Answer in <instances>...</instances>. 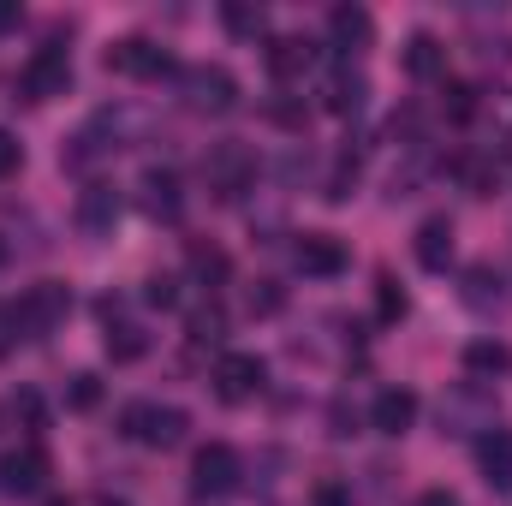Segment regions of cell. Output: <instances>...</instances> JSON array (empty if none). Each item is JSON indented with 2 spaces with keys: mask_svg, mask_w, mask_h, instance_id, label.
<instances>
[{
  "mask_svg": "<svg viewBox=\"0 0 512 506\" xmlns=\"http://www.w3.org/2000/svg\"><path fill=\"white\" fill-rule=\"evenodd\" d=\"M120 429H126L137 447H155V453H167V447H179V441H185L191 417H185L179 405H155V399H137V405H126Z\"/></svg>",
  "mask_w": 512,
  "mask_h": 506,
  "instance_id": "6da1fadb",
  "label": "cell"
},
{
  "mask_svg": "<svg viewBox=\"0 0 512 506\" xmlns=\"http://www.w3.org/2000/svg\"><path fill=\"white\" fill-rule=\"evenodd\" d=\"M179 96L191 114H233L239 108V78L227 66H191L179 72Z\"/></svg>",
  "mask_w": 512,
  "mask_h": 506,
  "instance_id": "7a4b0ae2",
  "label": "cell"
},
{
  "mask_svg": "<svg viewBox=\"0 0 512 506\" xmlns=\"http://www.w3.org/2000/svg\"><path fill=\"white\" fill-rule=\"evenodd\" d=\"M18 90H24V102H54V96H66V90H72V54H66L60 42L36 48V54L24 60V72H18Z\"/></svg>",
  "mask_w": 512,
  "mask_h": 506,
  "instance_id": "3957f363",
  "label": "cell"
},
{
  "mask_svg": "<svg viewBox=\"0 0 512 506\" xmlns=\"http://www.w3.org/2000/svg\"><path fill=\"white\" fill-rule=\"evenodd\" d=\"M66 310H72V292H66V286H54V280L30 286V292L12 304V316H18V334H24V340H42V334H54V328L66 322Z\"/></svg>",
  "mask_w": 512,
  "mask_h": 506,
  "instance_id": "277c9868",
  "label": "cell"
},
{
  "mask_svg": "<svg viewBox=\"0 0 512 506\" xmlns=\"http://www.w3.org/2000/svg\"><path fill=\"white\" fill-rule=\"evenodd\" d=\"M203 179H209V191L221 197V203H233V197H245L256 179V155L245 143H215L209 149V161H203Z\"/></svg>",
  "mask_w": 512,
  "mask_h": 506,
  "instance_id": "5b68a950",
  "label": "cell"
},
{
  "mask_svg": "<svg viewBox=\"0 0 512 506\" xmlns=\"http://www.w3.org/2000/svg\"><path fill=\"white\" fill-rule=\"evenodd\" d=\"M441 429L447 435H489L495 429V393L483 387H453L441 399Z\"/></svg>",
  "mask_w": 512,
  "mask_h": 506,
  "instance_id": "8992f818",
  "label": "cell"
},
{
  "mask_svg": "<svg viewBox=\"0 0 512 506\" xmlns=\"http://www.w3.org/2000/svg\"><path fill=\"white\" fill-rule=\"evenodd\" d=\"M239 483H245V465H239V453L227 441L197 447V459H191V489L197 495H233Z\"/></svg>",
  "mask_w": 512,
  "mask_h": 506,
  "instance_id": "52a82bcc",
  "label": "cell"
},
{
  "mask_svg": "<svg viewBox=\"0 0 512 506\" xmlns=\"http://www.w3.org/2000/svg\"><path fill=\"white\" fill-rule=\"evenodd\" d=\"M262 381H268V364H262L256 352H221V358H215V393H221L227 405L256 399Z\"/></svg>",
  "mask_w": 512,
  "mask_h": 506,
  "instance_id": "ba28073f",
  "label": "cell"
},
{
  "mask_svg": "<svg viewBox=\"0 0 512 506\" xmlns=\"http://www.w3.org/2000/svg\"><path fill=\"white\" fill-rule=\"evenodd\" d=\"M108 72L137 78V84H155V78H167V72H173V54H167V48H155V42H143V36H126V42H114V48H108Z\"/></svg>",
  "mask_w": 512,
  "mask_h": 506,
  "instance_id": "9c48e42d",
  "label": "cell"
},
{
  "mask_svg": "<svg viewBox=\"0 0 512 506\" xmlns=\"http://www.w3.org/2000/svg\"><path fill=\"white\" fill-rule=\"evenodd\" d=\"M137 191H143V215H149V221H179V215H185L179 173H167V167H149V173L137 179Z\"/></svg>",
  "mask_w": 512,
  "mask_h": 506,
  "instance_id": "30bf717a",
  "label": "cell"
},
{
  "mask_svg": "<svg viewBox=\"0 0 512 506\" xmlns=\"http://www.w3.org/2000/svg\"><path fill=\"white\" fill-rule=\"evenodd\" d=\"M48 447L42 441H30V447H18L6 465H0V483H6V495H36L42 483H48Z\"/></svg>",
  "mask_w": 512,
  "mask_h": 506,
  "instance_id": "8fae6325",
  "label": "cell"
},
{
  "mask_svg": "<svg viewBox=\"0 0 512 506\" xmlns=\"http://www.w3.org/2000/svg\"><path fill=\"white\" fill-rule=\"evenodd\" d=\"M298 274H310V280L346 274V245H340L334 233H304V239H298Z\"/></svg>",
  "mask_w": 512,
  "mask_h": 506,
  "instance_id": "7c38bea8",
  "label": "cell"
},
{
  "mask_svg": "<svg viewBox=\"0 0 512 506\" xmlns=\"http://www.w3.org/2000/svg\"><path fill=\"white\" fill-rule=\"evenodd\" d=\"M262 60H268V78H274V84H292V78H304V72L316 66V48H310L304 36H274V42L262 48Z\"/></svg>",
  "mask_w": 512,
  "mask_h": 506,
  "instance_id": "4fadbf2b",
  "label": "cell"
},
{
  "mask_svg": "<svg viewBox=\"0 0 512 506\" xmlns=\"http://www.w3.org/2000/svg\"><path fill=\"white\" fill-rule=\"evenodd\" d=\"M328 36H334L340 54H364V48L376 42V18H370L364 6H334V12H328Z\"/></svg>",
  "mask_w": 512,
  "mask_h": 506,
  "instance_id": "5bb4252c",
  "label": "cell"
},
{
  "mask_svg": "<svg viewBox=\"0 0 512 506\" xmlns=\"http://www.w3.org/2000/svg\"><path fill=\"white\" fill-rule=\"evenodd\" d=\"M370 423H376L382 435H405V429L417 423V393H411V387H382L376 405H370Z\"/></svg>",
  "mask_w": 512,
  "mask_h": 506,
  "instance_id": "9a60e30c",
  "label": "cell"
},
{
  "mask_svg": "<svg viewBox=\"0 0 512 506\" xmlns=\"http://www.w3.org/2000/svg\"><path fill=\"white\" fill-rule=\"evenodd\" d=\"M114 221H120V197H114L108 185H90V191L78 197V227H84L90 239H108Z\"/></svg>",
  "mask_w": 512,
  "mask_h": 506,
  "instance_id": "2e32d148",
  "label": "cell"
},
{
  "mask_svg": "<svg viewBox=\"0 0 512 506\" xmlns=\"http://www.w3.org/2000/svg\"><path fill=\"white\" fill-rule=\"evenodd\" d=\"M477 465H483V483L489 489H512V435L507 429H489L477 441Z\"/></svg>",
  "mask_w": 512,
  "mask_h": 506,
  "instance_id": "e0dca14e",
  "label": "cell"
},
{
  "mask_svg": "<svg viewBox=\"0 0 512 506\" xmlns=\"http://www.w3.org/2000/svg\"><path fill=\"white\" fill-rule=\"evenodd\" d=\"M417 262H423L429 274H441V268L453 262V221H447V215H429V221L417 227Z\"/></svg>",
  "mask_w": 512,
  "mask_h": 506,
  "instance_id": "ac0fdd59",
  "label": "cell"
},
{
  "mask_svg": "<svg viewBox=\"0 0 512 506\" xmlns=\"http://www.w3.org/2000/svg\"><path fill=\"white\" fill-rule=\"evenodd\" d=\"M465 370H471V376H507L512 346L507 340H471V346H465Z\"/></svg>",
  "mask_w": 512,
  "mask_h": 506,
  "instance_id": "d6986e66",
  "label": "cell"
},
{
  "mask_svg": "<svg viewBox=\"0 0 512 506\" xmlns=\"http://www.w3.org/2000/svg\"><path fill=\"white\" fill-rule=\"evenodd\" d=\"M405 72H411V78H441V72H447V48H441L435 36H411V42H405Z\"/></svg>",
  "mask_w": 512,
  "mask_h": 506,
  "instance_id": "ffe728a7",
  "label": "cell"
},
{
  "mask_svg": "<svg viewBox=\"0 0 512 506\" xmlns=\"http://www.w3.org/2000/svg\"><path fill=\"white\" fill-rule=\"evenodd\" d=\"M364 96H370V84H364L358 72H334V84H328V114H358Z\"/></svg>",
  "mask_w": 512,
  "mask_h": 506,
  "instance_id": "44dd1931",
  "label": "cell"
},
{
  "mask_svg": "<svg viewBox=\"0 0 512 506\" xmlns=\"http://www.w3.org/2000/svg\"><path fill=\"white\" fill-rule=\"evenodd\" d=\"M149 352V334L137 328V322H120V328H108V358L114 364H137Z\"/></svg>",
  "mask_w": 512,
  "mask_h": 506,
  "instance_id": "7402d4cb",
  "label": "cell"
},
{
  "mask_svg": "<svg viewBox=\"0 0 512 506\" xmlns=\"http://www.w3.org/2000/svg\"><path fill=\"white\" fill-rule=\"evenodd\" d=\"M191 274H197L203 286H221V280L233 274V262H227V251H215V245H191Z\"/></svg>",
  "mask_w": 512,
  "mask_h": 506,
  "instance_id": "603a6c76",
  "label": "cell"
},
{
  "mask_svg": "<svg viewBox=\"0 0 512 506\" xmlns=\"http://www.w3.org/2000/svg\"><path fill=\"white\" fill-rule=\"evenodd\" d=\"M441 108H447V120H471V114H477V84L447 78V84H441Z\"/></svg>",
  "mask_w": 512,
  "mask_h": 506,
  "instance_id": "cb8c5ba5",
  "label": "cell"
},
{
  "mask_svg": "<svg viewBox=\"0 0 512 506\" xmlns=\"http://www.w3.org/2000/svg\"><path fill=\"white\" fill-rule=\"evenodd\" d=\"M221 18H227V30H233V36H262V24H268V18H262V6H245V0H227V6H221Z\"/></svg>",
  "mask_w": 512,
  "mask_h": 506,
  "instance_id": "d4e9b609",
  "label": "cell"
},
{
  "mask_svg": "<svg viewBox=\"0 0 512 506\" xmlns=\"http://www.w3.org/2000/svg\"><path fill=\"white\" fill-rule=\"evenodd\" d=\"M185 328H191V346H203V340L215 346V340H221V328H227V316L209 304V310H191V322H185Z\"/></svg>",
  "mask_w": 512,
  "mask_h": 506,
  "instance_id": "484cf974",
  "label": "cell"
},
{
  "mask_svg": "<svg viewBox=\"0 0 512 506\" xmlns=\"http://www.w3.org/2000/svg\"><path fill=\"white\" fill-rule=\"evenodd\" d=\"M280 304H286V292H280L274 280H256L251 286V316H274Z\"/></svg>",
  "mask_w": 512,
  "mask_h": 506,
  "instance_id": "4316f807",
  "label": "cell"
},
{
  "mask_svg": "<svg viewBox=\"0 0 512 506\" xmlns=\"http://www.w3.org/2000/svg\"><path fill=\"white\" fill-rule=\"evenodd\" d=\"M465 298H471V304H477V310H483V304H489V298H495V304H501V280H495V274H489V268H471V292H465Z\"/></svg>",
  "mask_w": 512,
  "mask_h": 506,
  "instance_id": "83f0119b",
  "label": "cell"
},
{
  "mask_svg": "<svg viewBox=\"0 0 512 506\" xmlns=\"http://www.w3.org/2000/svg\"><path fill=\"white\" fill-rule=\"evenodd\" d=\"M310 506H352V489H346L340 477H322V483L310 489Z\"/></svg>",
  "mask_w": 512,
  "mask_h": 506,
  "instance_id": "f1b7e54d",
  "label": "cell"
},
{
  "mask_svg": "<svg viewBox=\"0 0 512 506\" xmlns=\"http://www.w3.org/2000/svg\"><path fill=\"white\" fill-rule=\"evenodd\" d=\"M12 411H18L30 429H42V423H48V411H42V393H36V387H24V393L12 399Z\"/></svg>",
  "mask_w": 512,
  "mask_h": 506,
  "instance_id": "f546056e",
  "label": "cell"
},
{
  "mask_svg": "<svg viewBox=\"0 0 512 506\" xmlns=\"http://www.w3.org/2000/svg\"><path fill=\"white\" fill-rule=\"evenodd\" d=\"M96 399H102V381L96 376H72V411H96Z\"/></svg>",
  "mask_w": 512,
  "mask_h": 506,
  "instance_id": "4dcf8cb0",
  "label": "cell"
},
{
  "mask_svg": "<svg viewBox=\"0 0 512 506\" xmlns=\"http://www.w3.org/2000/svg\"><path fill=\"white\" fill-rule=\"evenodd\" d=\"M143 298H149V304H161V310H173V304H179V280H173V274H155Z\"/></svg>",
  "mask_w": 512,
  "mask_h": 506,
  "instance_id": "1f68e13d",
  "label": "cell"
},
{
  "mask_svg": "<svg viewBox=\"0 0 512 506\" xmlns=\"http://www.w3.org/2000/svg\"><path fill=\"white\" fill-rule=\"evenodd\" d=\"M24 167V149H18V137L12 131H0V179H12Z\"/></svg>",
  "mask_w": 512,
  "mask_h": 506,
  "instance_id": "d6a6232c",
  "label": "cell"
},
{
  "mask_svg": "<svg viewBox=\"0 0 512 506\" xmlns=\"http://www.w3.org/2000/svg\"><path fill=\"white\" fill-rule=\"evenodd\" d=\"M376 304H382V322H393V316H405V292H399V286H393L387 274H382V292H376Z\"/></svg>",
  "mask_w": 512,
  "mask_h": 506,
  "instance_id": "836d02e7",
  "label": "cell"
},
{
  "mask_svg": "<svg viewBox=\"0 0 512 506\" xmlns=\"http://www.w3.org/2000/svg\"><path fill=\"white\" fill-rule=\"evenodd\" d=\"M18 340H24V334H18V316H12V304H0V358H6Z\"/></svg>",
  "mask_w": 512,
  "mask_h": 506,
  "instance_id": "e575fe53",
  "label": "cell"
},
{
  "mask_svg": "<svg viewBox=\"0 0 512 506\" xmlns=\"http://www.w3.org/2000/svg\"><path fill=\"white\" fill-rule=\"evenodd\" d=\"M417 506H459L453 489H429V495H417Z\"/></svg>",
  "mask_w": 512,
  "mask_h": 506,
  "instance_id": "d590c367",
  "label": "cell"
},
{
  "mask_svg": "<svg viewBox=\"0 0 512 506\" xmlns=\"http://www.w3.org/2000/svg\"><path fill=\"white\" fill-rule=\"evenodd\" d=\"M18 24V0H0V30H12Z\"/></svg>",
  "mask_w": 512,
  "mask_h": 506,
  "instance_id": "8d00e7d4",
  "label": "cell"
},
{
  "mask_svg": "<svg viewBox=\"0 0 512 506\" xmlns=\"http://www.w3.org/2000/svg\"><path fill=\"white\" fill-rule=\"evenodd\" d=\"M48 506H72V501H48Z\"/></svg>",
  "mask_w": 512,
  "mask_h": 506,
  "instance_id": "74e56055",
  "label": "cell"
},
{
  "mask_svg": "<svg viewBox=\"0 0 512 506\" xmlns=\"http://www.w3.org/2000/svg\"><path fill=\"white\" fill-rule=\"evenodd\" d=\"M96 506H120V501H96Z\"/></svg>",
  "mask_w": 512,
  "mask_h": 506,
  "instance_id": "f35d334b",
  "label": "cell"
},
{
  "mask_svg": "<svg viewBox=\"0 0 512 506\" xmlns=\"http://www.w3.org/2000/svg\"><path fill=\"white\" fill-rule=\"evenodd\" d=\"M0 256H6V251H0Z\"/></svg>",
  "mask_w": 512,
  "mask_h": 506,
  "instance_id": "ab89813d",
  "label": "cell"
}]
</instances>
